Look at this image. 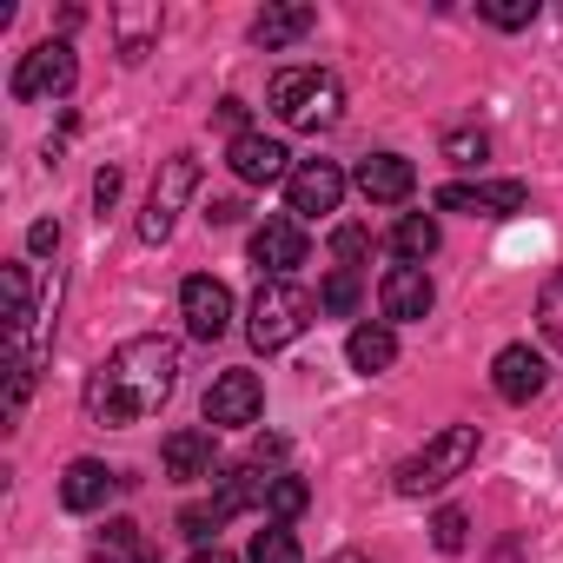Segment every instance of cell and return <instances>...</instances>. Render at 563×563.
<instances>
[{
    "instance_id": "1",
    "label": "cell",
    "mask_w": 563,
    "mask_h": 563,
    "mask_svg": "<svg viewBox=\"0 0 563 563\" xmlns=\"http://www.w3.org/2000/svg\"><path fill=\"white\" fill-rule=\"evenodd\" d=\"M179 385V345L173 339H126L113 345L87 378V418L93 424H146Z\"/></svg>"
},
{
    "instance_id": "2",
    "label": "cell",
    "mask_w": 563,
    "mask_h": 563,
    "mask_svg": "<svg viewBox=\"0 0 563 563\" xmlns=\"http://www.w3.org/2000/svg\"><path fill=\"white\" fill-rule=\"evenodd\" d=\"M265 100H272V113L286 120L292 133H325L345 113V87L325 67H286V74H272V93Z\"/></svg>"
},
{
    "instance_id": "3",
    "label": "cell",
    "mask_w": 563,
    "mask_h": 563,
    "mask_svg": "<svg viewBox=\"0 0 563 563\" xmlns=\"http://www.w3.org/2000/svg\"><path fill=\"white\" fill-rule=\"evenodd\" d=\"M477 457V424H444L438 438H424V451H411L398 464V497H424V490H444L451 477H464Z\"/></svg>"
},
{
    "instance_id": "4",
    "label": "cell",
    "mask_w": 563,
    "mask_h": 563,
    "mask_svg": "<svg viewBox=\"0 0 563 563\" xmlns=\"http://www.w3.org/2000/svg\"><path fill=\"white\" fill-rule=\"evenodd\" d=\"M312 292L306 286H292V278H265L258 286V299H252V325H245V339L258 345V352H278V345H292L306 325H312Z\"/></svg>"
},
{
    "instance_id": "5",
    "label": "cell",
    "mask_w": 563,
    "mask_h": 563,
    "mask_svg": "<svg viewBox=\"0 0 563 563\" xmlns=\"http://www.w3.org/2000/svg\"><path fill=\"white\" fill-rule=\"evenodd\" d=\"M192 186H199V159H192V153H173V159L159 166L153 192H146V212H140V239H146V245H166V239H173L179 206L192 199Z\"/></svg>"
},
{
    "instance_id": "6",
    "label": "cell",
    "mask_w": 563,
    "mask_h": 563,
    "mask_svg": "<svg viewBox=\"0 0 563 563\" xmlns=\"http://www.w3.org/2000/svg\"><path fill=\"white\" fill-rule=\"evenodd\" d=\"M74 74H80V60H74V47L67 41H41L34 54H21V67H14V100H60L67 87H74Z\"/></svg>"
},
{
    "instance_id": "7",
    "label": "cell",
    "mask_w": 563,
    "mask_h": 563,
    "mask_svg": "<svg viewBox=\"0 0 563 563\" xmlns=\"http://www.w3.org/2000/svg\"><path fill=\"white\" fill-rule=\"evenodd\" d=\"M523 206H530V192H523L517 179H451V186H438V212L510 219V212H523Z\"/></svg>"
},
{
    "instance_id": "8",
    "label": "cell",
    "mask_w": 563,
    "mask_h": 563,
    "mask_svg": "<svg viewBox=\"0 0 563 563\" xmlns=\"http://www.w3.org/2000/svg\"><path fill=\"white\" fill-rule=\"evenodd\" d=\"M258 411H265L258 372H219L212 378V391H206V424L212 431H245V424H258Z\"/></svg>"
},
{
    "instance_id": "9",
    "label": "cell",
    "mask_w": 563,
    "mask_h": 563,
    "mask_svg": "<svg viewBox=\"0 0 563 563\" xmlns=\"http://www.w3.org/2000/svg\"><path fill=\"white\" fill-rule=\"evenodd\" d=\"M179 319H186V332L192 339H225V325H232V292L219 286L212 272H199V278H186L179 286Z\"/></svg>"
},
{
    "instance_id": "10",
    "label": "cell",
    "mask_w": 563,
    "mask_h": 563,
    "mask_svg": "<svg viewBox=\"0 0 563 563\" xmlns=\"http://www.w3.org/2000/svg\"><path fill=\"white\" fill-rule=\"evenodd\" d=\"M286 199H292V219L339 212V199H345V173H339L332 159H306V166H292V179H286Z\"/></svg>"
},
{
    "instance_id": "11",
    "label": "cell",
    "mask_w": 563,
    "mask_h": 563,
    "mask_svg": "<svg viewBox=\"0 0 563 563\" xmlns=\"http://www.w3.org/2000/svg\"><path fill=\"white\" fill-rule=\"evenodd\" d=\"M252 265H258L265 278H286L292 265H306V225H299L292 212L265 219V225L252 232Z\"/></svg>"
},
{
    "instance_id": "12",
    "label": "cell",
    "mask_w": 563,
    "mask_h": 563,
    "mask_svg": "<svg viewBox=\"0 0 563 563\" xmlns=\"http://www.w3.org/2000/svg\"><path fill=\"white\" fill-rule=\"evenodd\" d=\"M378 306H385V319H391V325L431 319L438 292H431V278H424V265H391V272L378 278Z\"/></svg>"
},
{
    "instance_id": "13",
    "label": "cell",
    "mask_w": 563,
    "mask_h": 563,
    "mask_svg": "<svg viewBox=\"0 0 563 563\" xmlns=\"http://www.w3.org/2000/svg\"><path fill=\"white\" fill-rule=\"evenodd\" d=\"M490 385H497L504 405H530V398L550 385V365H543V352H530V345H504V352L490 358Z\"/></svg>"
},
{
    "instance_id": "14",
    "label": "cell",
    "mask_w": 563,
    "mask_h": 563,
    "mask_svg": "<svg viewBox=\"0 0 563 563\" xmlns=\"http://www.w3.org/2000/svg\"><path fill=\"white\" fill-rule=\"evenodd\" d=\"M411 186H418V166H411L405 153H372V159H358V192H365L372 206H405Z\"/></svg>"
},
{
    "instance_id": "15",
    "label": "cell",
    "mask_w": 563,
    "mask_h": 563,
    "mask_svg": "<svg viewBox=\"0 0 563 563\" xmlns=\"http://www.w3.org/2000/svg\"><path fill=\"white\" fill-rule=\"evenodd\" d=\"M225 166H232V173H239L245 186H272V179H292V153L278 146V140H265V133H245V140H232Z\"/></svg>"
},
{
    "instance_id": "16",
    "label": "cell",
    "mask_w": 563,
    "mask_h": 563,
    "mask_svg": "<svg viewBox=\"0 0 563 563\" xmlns=\"http://www.w3.org/2000/svg\"><path fill=\"white\" fill-rule=\"evenodd\" d=\"M113 484H120V477H113L100 457H74L67 477H60V504H67L74 517H87V510H100V504L113 497Z\"/></svg>"
},
{
    "instance_id": "17",
    "label": "cell",
    "mask_w": 563,
    "mask_h": 563,
    "mask_svg": "<svg viewBox=\"0 0 563 563\" xmlns=\"http://www.w3.org/2000/svg\"><path fill=\"white\" fill-rule=\"evenodd\" d=\"M312 27H319V14H312V8H265V14L252 21V41H258L265 54H278V47L306 41Z\"/></svg>"
},
{
    "instance_id": "18",
    "label": "cell",
    "mask_w": 563,
    "mask_h": 563,
    "mask_svg": "<svg viewBox=\"0 0 563 563\" xmlns=\"http://www.w3.org/2000/svg\"><path fill=\"white\" fill-rule=\"evenodd\" d=\"M166 477H173V484L212 477V431H173V438H166Z\"/></svg>"
},
{
    "instance_id": "19",
    "label": "cell",
    "mask_w": 563,
    "mask_h": 563,
    "mask_svg": "<svg viewBox=\"0 0 563 563\" xmlns=\"http://www.w3.org/2000/svg\"><path fill=\"white\" fill-rule=\"evenodd\" d=\"M345 358H352V372H391V358H398V332L391 325H358L352 339H345Z\"/></svg>"
},
{
    "instance_id": "20",
    "label": "cell",
    "mask_w": 563,
    "mask_h": 563,
    "mask_svg": "<svg viewBox=\"0 0 563 563\" xmlns=\"http://www.w3.org/2000/svg\"><path fill=\"white\" fill-rule=\"evenodd\" d=\"M113 34H120V60H146V47L159 41V8H113Z\"/></svg>"
},
{
    "instance_id": "21",
    "label": "cell",
    "mask_w": 563,
    "mask_h": 563,
    "mask_svg": "<svg viewBox=\"0 0 563 563\" xmlns=\"http://www.w3.org/2000/svg\"><path fill=\"white\" fill-rule=\"evenodd\" d=\"M391 252H398L405 265H424V258L438 252V219H431V212H405V219L391 225Z\"/></svg>"
},
{
    "instance_id": "22",
    "label": "cell",
    "mask_w": 563,
    "mask_h": 563,
    "mask_svg": "<svg viewBox=\"0 0 563 563\" xmlns=\"http://www.w3.org/2000/svg\"><path fill=\"white\" fill-rule=\"evenodd\" d=\"M93 563H153V550H146V537H140V523H107V537L93 543Z\"/></svg>"
},
{
    "instance_id": "23",
    "label": "cell",
    "mask_w": 563,
    "mask_h": 563,
    "mask_svg": "<svg viewBox=\"0 0 563 563\" xmlns=\"http://www.w3.org/2000/svg\"><path fill=\"white\" fill-rule=\"evenodd\" d=\"M306 504H312L306 477H286V471H272V484H265V523H292Z\"/></svg>"
},
{
    "instance_id": "24",
    "label": "cell",
    "mask_w": 563,
    "mask_h": 563,
    "mask_svg": "<svg viewBox=\"0 0 563 563\" xmlns=\"http://www.w3.org/2000/svg\"><path fill=\"white\" fill-rule=\"evenodd\" d=\"M252 563H306V556L286 523H265V530H252Z\"/></svg>"
},
{
    "instance_id": "25",
    "label": "cell",
    "mask_w": 563,
    "mask_h": 563,
    "mask_svg": "<svg viewBox=\"0 0 563 563\" xmlns=\"http://www.w3.org/2000/svg\"><path fill=\"white\" fill-rule=\"evenodd\" d=\"M537 325H543V339L563 352V265L543 278V292H537Z\"/></svg>"
},
{
    "instance_id": "26",
    "label": "cell",
    "mask_w": 563,
    "mask_h": 563,
    "mask_svg": "<svg viewBox=\"0 0 563 563\" xmlns=\"http://www.w3.org/2000/svg\"><path fill=\"white\" fill-rule=\"evenodd\" d=\"M0 278H8V319H14V332H27V319H34V278H27V265H8Z\"/></svg>"
},
{
    "instance_id": "27",
    "label": "cell",
    "mask_w": 563,
    "mask_h": 563,
    "mask_svg": "<svg viewBox=\"0 0 563 563\" xmlns=\"http://www.w3.org/2000/svg\"><path fill=\"white\" fill-rule=\"evenodd\" d=\"M225 523V510H219V497H206V504H186L179 510V537H192V543H212V530Z\"/></svg>"
},
{
    "instance_id": "28",
    "label": "cell",
    "mask_w": 563,
    "mask_h": 563,
    "mask_svg": "<svg viewBox=\"0 0 563 563\" xmlns=\"http://www.w3.org/2000/svg\"><path fill=\"white\" fill-rule=\"evenodd\" d=\"M431 543H438L444 556H451V550H464V543H471V517H464L457 504H444V510L431 517Z\"/></svg>"
},
{
    "instance_id": "29",
    "label": "cell",
    "mask_w": 563,
    "mask_h": 563,
    "mask_svg": "<svg viewBox=\"0 0 563 563\" xmlns=\"http://www.w3.org/2000/svg\"><path fill=\"white\" fill-rule=\"evenodd\" d=\"M319 306H325L332 319H352V312H358V272H332L325 292H319Z\"/></svg>"
},
{
    "instance_id": "30",
    "label": "cell",
    "mask_w": 563,
    "mask_h": 563,
    "mask_svg": "<svg viewBox=\"0 0 563 563\" xmlns=\"http://www.w3.org/2000/svg\"><path fill=\"white\" fill-rule=\"evenodd\" d=\"M484 21L504 27V34H517V27L537 21V0H484Z\"/></svg>"
},
{
    "instance_id": "31",
    "label": "cell",
    "mask_w": 563,
    "mask_h": 563,
    "mask_svg": "<svg viewBox=\"0 0 563 563\" xmlns=\"http://www.w3.org/2000/svg\"><path fill=\"white\" fill-rule=\"evenodd\" d=\"M484 153H490V140H484V133H471V126L444 133V159H451V166H477Z\"/></svg>"
},
{
    "instance_id": "32",
    "label": "cell",
    "mask_w": 563,
    "mask_h": 563,
    "mask_svg": "<svg viewBox=\"0 0 563 563\" xmlns=\"http://www.w3.org/2000/svg\"><path fill=\"white\" fill-rule=\"evenodd\" d=\"M365 252H372V232H365V225H339V232H332V258H339V272H352Z\"/></svg>"
},
{
    "instance_id": "33",
    "label": "cell",
    "mask_w": 563,
    "mask_h": 563,
    "mask_svg": "<svg viewBox=\"0 0 563 563\" xmlns=\"http://www.w3.org/2000/svg\"><path fill=\"white\" fill-rule=\"evenodd\" d=\"M93 206H100V219L120 206V166H100V173H93Z\"/></svg>"
},
{
    "instance_id": "34",
    "label": "cell",
    "mask_w": 563,
    "mask_h": 563,
    "mask_svg": "<svg viewBox=\"0 0 563 563\" xmlns=\"http://www.w3.org/2000/svg\"><path fill=\"white\" fill-rule=\"evenodd\" d=\"M212 120H219V126H232V140H245V100H219V107H212Z\"/></svg>"
},
{
    "instance_id": "35",
    "label": "cell",
    "mask_w": 563,
    "mask_h": 563,
    "mask_svg": "<svg viewBox=\"0 0 563 563\" xmlns=\"http://www.w3.org/2000/svg\"><path fill=\"white\" fill-rule=\"evenodd\" d=\"M27 252H60V225H54V219H41V225L27 232Z\"/></svg>"
},
{
    "instance_id": "36",
    "label": "cell",
    "mask_w": 563,
    "mask_h": 563,
    "mask_svg": "<svg viewBox=\"0 0 563 563\" xmlns=\"http://www.w3.org/2000/svg\"><path fill=\"white\" fill-rule=\"evenodd\" d=\"M206 219H212V225H232V219H245V206H239V199H212Z\"/></svg>"
},
{
    "instance_id": "37",
    "label": "cell",
    "mask_w": 563,
    "mask_h": 563,
    "mask_svg": "<svg viewBox=\"0 0 563 563\" xmlns=\"http://www.w3.org/2000/svg\"><path fill=\"white\" fill-rule=\"evenodd\" d=\"M192 563H232V556H225V550H199Z\"/></svg>"
},
{
    "instance_id": "38",
    "label": "cell",
    "mask_w": 563,
    "mask_h": 563,
    "mask_svg": "<svg viewBox=\"0 0 563 563\" xmlns=\"http://www.w3.org/2000/svg\"><path fill=\"white\" fill-rule=\"evenodd\" d=\"M325 563H372V556H358V550H339V556H325Z\"/></svg>"
}]
</instances>
